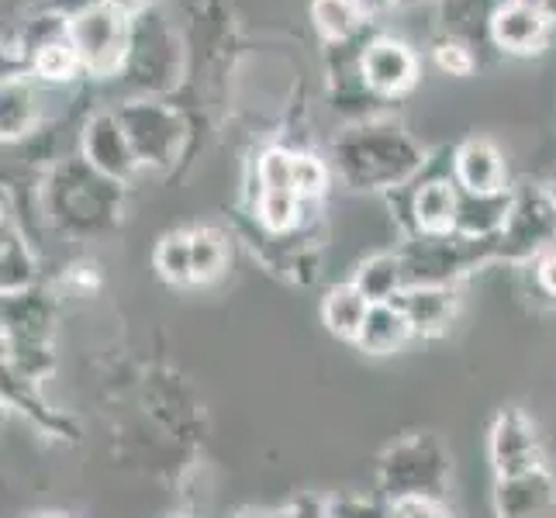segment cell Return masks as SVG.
Wrapping results in <instances>:
<instances>
[{
  "instance_id": "1",
  "label": "cell",
  "mask_w": 556,
  "mask_h": 518,
  "mask_svg": "<svg viewBox=\"0 0 556 518\" xmlns=\"http://www.w3.org/2000/svg\"><path fill=\"white\" fill-rule=\"evenodd\" d=\"M336 180L346 190H394L415 184L429 166V152L412 131L394 118L353 122L339 131L329 149Z\"/></svg>"
},
{
  "instance_id": "2",
  "label": "cell",
  "mask_w": 556,
  "mask_h": 518,
  "mask_svg": "<svg viewBox=\"0 0 556 518\" xmlns=\"http://www.w3.org/2000/svg\"><path fill=\"white\" fill-rule=\"evenodd\" d=\"M125 207V184L108 180L80 152L55 163L42 184L46 218L73 239H98L111 232Z\"/></svg>"
},
{
  "instance_id": "3",
  "label": "cell",
  "mask_w": 556,
  "mask_h": 518,
  "mask_svg": "<svg viewBox=\"0 0 556 518\" xmlns=\"http://www.w3.org/2000/svg\"><path fill=\"white\" fill-rule=\"evenodd\" d=\"M450 477L453 459L443 439L432 432H412L380 453L377 494L388 497V502H405V497H435V502H443Z\"/></svg>"
},
{
  "instance_id": "4",
  "label": "cell",
  "mask_w": 556,
  "mask_h": 518,
  "mask_svg": "<svg viewBox=\"0 0 556 518\" xmlns=\"http://www.w3.org/2000/svg\"><path fill=\"white\" fill-rule=\"evenodd\" d=\"M184 73V52L177 31L163 22L156 8L131 17V49L122 70L125 84L136 90V98H163Z\"/></svg>"
},
{
  "instance_id": "5",
  "label": "cell",
  "mask_w": 556,
  "mask_h": 518,
  "mask_svg": "<svg viewBox=\"0 0 556 518\" xmlns=\"http://www.w3.org/2000/svg\"><path fill=\"white\" fill-rule=\"evenodd\" d=\"M408 270V287H456L473 270L494 260V242H473L464 236H408L397 249Z\"/></svg>"
},
{
  "instance_id": "6",
  "label": "cell",
  "mask_w": 556,
  "mask_h": 518,
  "mask_svg": "<svg viewBox=\"0 0 556 518\" xmlns=\"http://www.w3.org/2000/svg\"><path fill=\"white\" fill-rule=\"evenodd\" d=\"M114 111H118L142 169H169L180 160L187 146V122L174 104H166L163 98H128Z\"/></svg>"
},
{
  "instance_id": "7",
  "label": "cell",
  "mask_w": 556,
  "mask_h": 518,
  "mask_svg": "<svg viewBox=\"0 0 556 518\" xmlns=\"http://www.w3.org/2000/svg\"><path fill=\"white\" fill-rule=\"evenodd\" d=\"M70 42L80 52L87 76H122L131 49V14L114 8L111 0L93 11L70 17Z\"/></svg>"
},
{
  "instance_id": "8",
  "label": "cell",
  "mask_w": 556,
  "mask_h": 518,
  "mask_svg": "<svg viewBox=\"0 0 556 518\" xmlns=\"http://www.w3.org/2000/svg\"><path fill=\"white\" fill-rule=\"evenodd\" d=\"M549 245H556V207L543 187H515L511 215L494 242V260L535 263Z\"/></svg>"
},
{
  "instance_id": "9",
  "label": "cell",
  "mask_w": 556,
  "mask_h": 518,
  "mask_svg": "<svg viewBox=\"0 0 556 518\" xmlns=\"http://www.w3.org/2000/svg\"><path fill=\"white\" fill-rule=\"evenodd\" d=\"M405 190V232L408 236H453L456 215H459V184L453 180V152L450 160L435 169L429 160L426 173L401 187Z\"/></svg>"
},
{
  "instance_id": "10",
  "label": "cell",
  "mask_w": 556,
  "mask_h": 518,
  "mask_svg": "<svg viewBox=\"0 0 556 518\" xmlns=\"http://www.w3.org/2000/svg\"><path fill=\"white\" fill-rule=\"evenodd\" d=\"M80 156L104 173L108 180L131 184L142 173V163L131 149L128 131L118 118V111H93L80 128Z\"/></svg>"
},
{
  "instance_id": "11",
  "label": "cell",
  "mask_w": 556,
  "mask_h": 518,
  "mask_svg": "<svg viewBox=\"0 0 556 518\" xmlns=\"http://www.w3.org/2000/svg\"><path fill=\"white\" fill-rule=\"evenodd\" d=\"M488 456L494 477H515L535 467H546L543 435L535 429V421L519 408H505L494 415L488 432Z\"/></svg>"
},
{
  "instance_id": "12",
  "label": "cell",
  "mask_w": 556,
  "mask_h": 518,
  "mask_svg": "<svg viewBox=\"0 0 556 518\" xmlns=\"http://www.w3.org/2000/svg\"><path fill=\"white\" fill-rule=\"evenodd\" d=\"M421 76L418 52L394 35H374L363 52V80L380 101H397L415 90Z\"/></svg>"
},
{
  "instance_id": "13",
  "label": "cell",
  "mask_w": 556,
  "mask_h": 518,
  "mask_svg": "<svg viewBox=\"0 0 556 518\" xmlns=\"http://www.w3.org/2000/svg\"><path fill=\"white\" fill-rule=\"evenodd\" d=\"M491 502L497 518H556V477L549 467L494 477Z\"/></svg>"
},
{
  "instance_id": "14",
  "label": "cell",
  "mask_w": 556,
  "mask_h": 518,
  "mask_svg": "<svg viewBox=\"0 0 556 518\" xmlns=\"http://www.w3.org/2000/svg\"><path fill=\"white\" fill-rule=\"evenodd\" d=\"M553 22L526 0H505L491 22V46L502 55H540L549 42Z\"/></svg>"
},
{
  "instance_id": "15",
  "label": "cell",
  "mask_w": 556,
  "mask_h": 518,
  "mask_svg": "<svg viewBox=\"0 0 556 518\" xmlns=\"http://www.w3.org/2000/svg\"><path fill=\"white\" fill-rule=\"evenodd\" d=\"M453 180L470 194H497L508 190V166L502 149L484 136H470L453 149Z\"/></svg>"
},
{
  "instance_id": "16",
  "label": "cell",
  "mask_w": 556,
  "mask_h": 518,
  "mask_svg": "<svg viewBox=\"0 0 556 518\" xmlns=\"http://www.w3.org/2000/svg\"><path fill=\"white\" fill-rule=\"evenodd\" d=\"M505 0H435L439 35L467 42L477 52H488L491 46V22Z\"/></svg>"
},
{
  "instance_id": "17",
  "label": "cell",
  "mask_w": 556,
  "mask_h": 518,
  "mask_svg": "<svg viewBox=\"0 0 556 518\" xmlns=\"http://www.w3.org/2000/svg\"><path fill=\"white\" fill-rule=\"evenodd\" d=\"M401 312H405L415 339H435L443 336L459 308V291L456 287H408L405 294L397 298Z\"/></svg>"
},
{
  "instance_id": "18",
  "label": "cell",
  "mask_w": 556,
  "mask_h": 518,
  "mask_svg": "<svg viewBox=\"0 0 556 518\" xmlns=\"http://www.w3.org/2000/svg\"><path fill=\"white\" fill-rule=\"evenodd\" d=\"M35 76L28 73H4V87H0V136L4 142H25L42 122V108H38Z\"/></svg>"
},
{
  "instance_id": "19",
  "label": "cell",
  "mask_w": 556,
  "mask_h": 518,
  "mask_svg": "<svg viewBox=\"0 0 556 518\" xmlns=\"http://www.w3.org/2000/svg\"><path fill=\"white\" fill-rule=\"evenodd\" d=\"M515 187L497 190V194H470L459 190V215H456V236L473 242H497L502 228L511 215Z\"/></svg>"
},
{
  "instance_id": "20",
  "label": "cell",
  "mask_w": 556,
  "mask_h": 518,
  "mask_svg": "<svg viewBox=\"0 0 556 518\" xmlns=\"http://www.w3.org/2000/svg\"><path fill=\"white\" fill-rule=\"evenodd\" d=\"M31 287H38V256L22 225L4 211V222H0V291L8 298L25 294Z\"/></svg>"
},
{
  "instance_id": "21",
  "label": "cell",
  "mask_w": 556,
  "mask_h": 518,
  "mask_svg": "<svg viewBox=\"0 0 556 518\" xmlns=\"http://www.w3.org/2000/svg\"><path fill=\"white\" fill-rule=\"evenodd\" d=\"M356 291L367 298L370 304H388L397 301L401 294L408 291V270H405V260L394 249V253H374L367 260H359V266L353 270L350 280Z\"/></svg>"
},
{
  "instance_id": "22",
  "label": "cell",
  "mask_w": 556,
  "mask_h": 518,
  "mask_svg": "<svg viewBox=\"0 0 556 518\" xmlns=\"http://www.w3.org/2000/svg\"><path fill=\"white\" fill-rule=\"evenodd\" d=\"M412 339H415V332H412L405 312H401V304L388 301V304H370V315L363 321L356 345L367 356H391L397 350H405Z\"/></svg>"
},
{
  "instance_id": "23",
  "label": "cell",
  "mask_w": 556,
  "mask_h": 518,
  "mask_svg": "<svg viewBox=\"0 0 556 518\" xmlns=\"http://www.w3.org/2000/svg\"><path fill=\"white\" fill-rule=\"evenodd\" d=\"M367 315H370V301L363 298L353 283H336L321 298V321H325V329H329L342 342L356 345Z\"/></svg>"
},
{
  "instance_id": "24",
  "label": "cell",
  "mask_w": 556,
  "mask_h": 518,
  "mask_svg": "<svg viewBox=\"0 0 556 518\" xmlns=\"http://www.w3.org/2000/svg\"><path fill=\"white\" fill-rule=\"evenodd\" d=\"M374 17L359 8V0H312V25L325 38V46L350 42L370 28Z\"/></svg>"
},
{
  "instance_id": "25",
  "label": "cell",
  "mask_w": 556,
  "mask_h": 518,
  "mask_svg": "<svg viewBox=\"0 0 556 518\" xmlns=\"http://www.w3.org/2000/svg\"><path fill=\"white\" fill-rule=\"evenodd\" d=\"M253 218L266 236H291L304 225V204L294 190H260L256 198H249Z\"/></svg>"
},
{
  "instance_id": "26",
  "label": "cell",
  "mask_w": 556,
  "mask_h": 518,
  "mask_svg": "<svg viewBox=\"0 0 556 518\" xmlns=\"http://www.w3.org/2000/svg\"><path fill=\"white\" fill-rule=\"evenodd\" d=\"M156 274L174 287H194V260H190V232H166L152 253Z\"/></svg>"
},
{
  "instance_id": "27",
  "label": "cell",
  "mask_w": 556,
  "mask_h": 518,
  "mask_svg": "<svg viewBox=\"0 0 556 518\" xmlns=\"http://www.w3.org/2000/svg\"><path fill=\"white\" fill-rule=\"evenodd\" d=\"M190 260H194V283H211L228 266V239L218 228H190Z\"/></svg>"
},
{
  "instance_id": "28",
  "label": "cell",
  "mask_w": 556,
  "mask_h": 518,
  "mask_svg": "<svg viewBox=\"0 0 556 518\" xmlns=\"http://www.w3.org/2000/svg\"><path fill=\"white\" fill-rule=\"evenodd\" d=\"M332 180H336V173L329 160L315 156V152H294V194L304 204L321 201Z\"/></svg>"
},
{
  "instance_id": "29",
  "label": "cell",
  "mask_w": 556,
  "mask_h": 518,
  "mask_svg": "<svg viewBox=\"0 0 556 518\" xmlns=\"http://www.w3.org/2000/svg\"><path fill=\"white\" fill-rule=\"evenodd\" d=\"M260 190H294V149L270 146L266 152H260V160H256V194H260Z\"/></svg>"
},
{
  "instance_id": "30",
  "label": "cell",
  "mask_w": 556,
  "mask_h": 518,
  "mask_svg": "<svg viewBox=\"0 0 556 518\" xmlns=\"http://www.w3.org/2000/svg\"><path fill=\"white\" fill-rule=\"evenodd\" d=\"M432 63L446 76H473L477 66H481V52L470 49L467 42H456V38L439 35L432 42Z\"/></svg>"
},
{
  "instance_id": "31",
  "label": "cell",
  "mask_w": 556,
  "mask_h": 518,
  "mask_svg": "<svg viewBox=\"0 0 556 518\" xmlns=\"http://www.w3.org/2000/svg\"><path fill=\"white\" fill-rule=\"evenodd\" d=\"M388 508L380 494H339L329 502V518H388Z\"/></svg>"
},
{
  "instance_id": "32",
  "label": "cell",
  "mask_w": 556,
  "mask_h": 518,
  "mask_svg": "<svg viewBox=\"0 0 556 518\" xmlns=\"http://www.w3.org/2000/svg\"><path fill=\"white\" fill-rule=\"evenodd\" d=\"M388 518H450V511L435 497H405V502H391Z\"/></svg>"
},
{
  "instance_id": "33",
  "label": "cell",
  "mask_w": 556,
  "mask_h": 518,
  "mask_svg": "<svg viewBox=\"0 0 556 518\" xmlns=\"http://www.w3.org/2000/svg\"><path fill=\"white\" fill-rule=\"evenodd\" d=\"M283 515L287 518H329V502L318 494H298L294 502H287Z\"/></svg>"
},
{
  "instance_id": "34",
  "label": "cell",
  "mask_w": 556,
  "mask_h": 518,
  "mask_svg": "<svg viewBox=\"0 0 556 518\" xmlns=\"http://www.w3.org/2000/svg\"><path fill=\"white\" fill-rule=\"evenodd\" d=\"M532 274H535V283H540V291L556 298V245H549L546 253L532 263Z\"/></svg>"
},
{
  "instance_id": "35",
  "label": "cell",
  "mask_w": 556,
  "mask_h": 518,
  "mask_svg": "<svg viewBox=\"0 0 556 518\" xmlns=\"http://www.w3.org/2000/svg\"><path fill=\"white\" fill-rule=\"evenodd\" d=\"M108 4V0H42V8L52 11V14H60V17H76V14H84V11H93V8H101Z\"/></svg>"
},
{
  "instance_id": "36",
  "label": "cell",
  "mask_w": 556,
  "mask_h": 518,
  "mask_svg": "<svg viewBox=\"0 0 556 518\" xmlns=\"http://www.w3.org/2000/svg\"><path fill=\"white\" fill-rule=\"evenodd\" d=\"M111 4L136 17V14H142V11H149V8H156V0H111Z\"/></svg>"
},
{
  "instance_id": "37",
  "label": "cell",
  "mask_w": 556,
  "mask_h": 518,
  "mask_svg": "<svg viewBox=\"0 0 556 518\" xmlns=\"http://www.w3.org/2000/svg\"><path fill=\"white\" fill-rule=\"evenodd\" d=\"M359 8L367 11V17H380V14H388L391 8H397V0H359Z\"/></svg>"
},
{
  "instance_id": "38",
  "label": "cell",
  "mask_w": 556,
  "mask_h": 518,
  "mask_svg": "<svg viewBox=\"0 0 556 518\" xmlns=\"http://www.w3.org/2000/svg\"><path fill=\"white\" fill-rule=\"evenodd\" d=\"M236 518H287V515H283V508L280 511H274V508H245Z\"/></svg>"
},
{
  "instance_id": "39",
  "label": "cell",
  "mask_w": 556,
  "mask_h": 518,
  "mask_svg": "<svg viewBox=\"0 0 556 518\" xmlns=\"http://www.w3.org/2000/svg\"><path fill=\"white\" fill-rule=\"evenodd\" d=\"M543 190H546V198H549V201H553V207H556V173H553V177L543 184Z\"/></svg>"
},
{
  "instance_id": "40",
  "label": "cell",
  "mask_w": 556,
  "mask_h": 518,
  "mask_svg": "<svg viewBox=\"0 0 556 518\" xmlns=\"http://www.w3.org/2000/svg\"><path fill=\"white\" fill-rule=\"evenodd\" d=\"M540 8H543V14L549 17V22L556 25V0H543V4H540Z\"/></svg>"
},
{
  "instance_id": "41",
  "label": "cell",
  "mask_w": 556,
  "mask_h": 518,
  "mask_svg": "<svg viewBox=\"0 0 556 518\" xmlns=\"http://www.w3.org/2000/svg\"><path fill=\"white\" fill-rule=\"evenodd\" d=\"M408 4H418V0H397V8H408Z\"/></svg>"
},
{
  "instance_id": "42",
  "label": "cell",
  "mask_w": 556,
  "mask_h": 518,
  "mask_svg": "<svg viewBox=\"0 0 556 518\" xmlns=\"http://www.w3.org/2000/svg\"><path fill=\"white\" fill-rule=\"evenodd\" d=\"M177 518H180V515H177Z\"/></svg>"
}]
</instances>
